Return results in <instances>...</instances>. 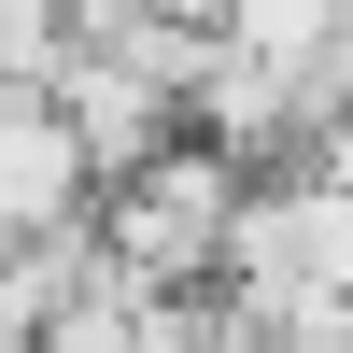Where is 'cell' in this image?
I'll list each match as a JSON object with an SVG mask.
<instances>
[{
	"label": "cell",
	"mask_w": 353,
	"mask_h": 353,
	"mask_svg": "<svg viewBox=\"0 0 353 353\" xmlns=\"http://www.w3.org/2000/svg\"><path fill=\"white\" fill-rule=\"evenodd\" d=\"M71 71V14L57 0H0V99H57Z\"/></svg>",
	"instance_id": "cell-4"
},
{
	"label": "cell",
	"mask_w": 353,
	"mask_h": 353,
	"mask_svg": "<svg viewBox=\"0 0 353 353\" xmlns=\"http://www.w3.org/2000/svg\"><path fill=\"white\" fill-rule=\"evenodd\" d=\"M353 28V0H226L212 14V43H241V57H269V71H325V43Z\"/></svg>",
	"instance_id": "cell-3"
},
{
	"label": "cell",
	"mask_w": 353,
	"mask_h": 353,
	"mask_svg": "<svg viewBox=\"0 0 353 353\" xmlns=\"http://www.w3.org/2000/svg\"><path fill=\"white\" fill-rule=\"evenodd\" d=\"M241 198H254L241 156L170 141V156H141L128 184L85 198V226H99V269L128 283V297H212V283H226V241H241Z\"/></svg>",
	"instance_id": "cell-1"
},
{
	"label": "cell",
	"mask_w": 353,
	"mask_h": 353,
	"mask_svg": "<svg viewBox=\"0 0 353 353\" xmlns=\"http://www.w3.org/2000/svg\"><path fill=\"white\" fill-rule=\"evenodd\" d=\"M85 156L71 128H57V99H0V241H28V226H71L85 212Z\"/></svg>",
	"instance_id": "cell-2"
}]
</instances>
